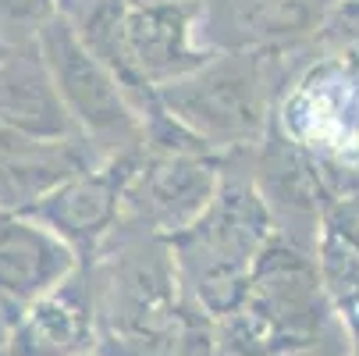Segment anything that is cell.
Instances as JSON below:
<instances>
[{
    "instance_id": "6da1fadb",
    "label": "cell",
    "mask_w": 359,
    "mask_h": 356,
    "mask_svg": "<svg viewBox=\"0 0 359 356\" xmlns=\"http://www.w3.org/2000/svg\"><path fill=\"white\" fill-rule=\"evenodd\" d=\"M86 268L100 356H217L214 321L185 296L168 239L118 225Z\"/></svg>"
},
{
    "instance_id": "7a4b0ae2",
    "label": "cell",
    "mask_w": 359,
    "mask_h": 356,
    "mask_svg": "<svg viewBox=\"0 0 359 356\" xmlns=\"http://www.w3.org/2000/svg\"><path fill=\"white\" fill-rule=\"evenodd\" d=\"M217 356L348 352V338L327 303L317 253L281 232L267 242L238 307L214 324Z\"/></svg>"
},
{
    "instance_id": "3957f363",
    "label": "cell",
    "mask_w": 359,
    "mask_h": 356,
    "mask_svg": "<svg viewBox=\"0 0 359 356\" xmlns=\"http://www.w3.org/2000/svg\"><path fill=\"white\" fill-rule=\"evenodd\" d=\"M274 232V214L252 178V150H231L214 203L196 225L168 239L185 296L214 324L238 307Z\"/></svg>"
},
{
    "instance_id": "277c9868",
    "label": "cell",
    "mask_w": 359,
    "mask_h": 356,
    "mask_svg": "<svg viewBox=\"0 0 359 356\" xmlns=\"http://www.w3.org/2000/svg\"><path fill=\"white\" fill-rule=\"evenodd\" d=\"M310 54L313 43L288 50H228L161 86L157 100L214 154L252 150L274 125L285 86Z\"/></svg>"
},
{
    "instance_id": "5b68a950",
    "label": "cell",
    "mask_w": 359,
    "mask_h": 356,
    "mask_svg": "<svg viewBox=\"0 0 359 356\" xmlns=\"http://www.w3.org/2000/svg\"><path fill=\"white\" fill-rule=\"evenodd\" d=\"M274 125L320 168L334 199L359 196V61L313 46L285 86Z\"/></svg>"
},
{
    "instance_id": "8992f818",
    "label": "cell",
    "mask_w": 359,
    "mask_h": 356,
    "mask_svg": "<svg viewBox=\"0 0 359 356\" xmlns=\"http://www.w3.org/2000/svg\"><path fill=\"white\" fill-rule=\"evenodd\" d=\"M36 46L75 128L100 157L142 146V118L132 107L128 93L61 11L36 32Z\"/></svg>"
},
{
    "instance_id": "52a82bcc",
    "label": "cell",
    "mask_w": 359,
    "mask_h": 356,
    "mask_svg": "<svg viewBox=\"0 0 359 356\" xmlns=\"http://www.w3.org/2000/svg\"><path fill=\"white\" fill-rule=\"evenodd\" d=\"M142 157H146V146L111 154L61 178L57 185H50L32 203H25L22 211L43 221L50 232H57L82 257V264H89L118 232L125 218V192Z\"/></svg>"
},
{
    "instance_id": "ba28073f",
    "label": "cell",
    "mask_w": 359,
    "mask_h": 356,
    "mask_svg": "<svg viewBox=\"0 0 359 356\" xmlns=\"http://www.w3.org/2000/svg\"><path fill=\"white\" fill-rule=\"evenodd\" d=\"M224 175V154H149L128 182L121 225L175 239L203 218Z\"/></svg>"
},
{
    "instance_id": "9c48e42d",
    "label": "cell",
    "mask_w": 359,
    "mask_h": 356,
    "mask_svg": "<svg viewBox=\"0 0 359 356\" xmlns=\"http://www.w3.org/2000/svg\"><path fill=\"white\" fill-rule=\"evenodd\" d=\"M82 268V257L22 207L0 211V314L8 328L39 296Z\"/></svg>"
},
{
    "instance_id": "30bf717a",
    "label": "cell",
    "mask_w": 359,
    "mask_h": 356,
    "mask_svg": "<svg viewBox=\"0 0 359 356\" xmlns=\"http://www.w3.org/2000/svg\"><path fill=\"white\" fill-rule=\"evenodd\" d=\"M334 0H203L199 36L214 54L288 50L317 36Z\"/></svg>"
},
{
    "instance_id": "8fae6325",
    "label": "cell",
    "mask_w": 359,
    "mask_h": 356,
    "mask_svg": "<svg viewBox=\"0 0 359 356\" xmlns=\"http://www.w3.org/2000/svg\"><path fill=\"white\" fill-rule=\"evenodd\" d=\"M252 178L274 214L278 232L302 246H317V228L334 203V192L327 189L320 168L295 143H288L278 125L267 128L260 146H252Z\"/></svg>"
},
{
    "instance_id": "7c38bea8",
    "label": "cell",
    "mask_w": 359,
    "mask_h": 356,
    "mask_svg": "<svg viewBox=\"0 0 359 356\" xmlns=\"http://www.w3.org/2000/svg\"><path fill=\"white\" fill-rule=\"evenodd\" d=\"M0 121L39 143L82 139L36 39L8 43L0 50Z\"/></svg>"
},
{
    "instance_id": "4fadbf2b",
    "label": "cell",
    "mask_w": 359,
    "mask_h": 356,
    "mask_svg": "<svg viewBox=\"0 0 359 356\" xmlns=\"http://www.w3.org/2000/svg\"><path fill=\"white\" fill-rule=\"evenodd\" d=\"M8 356H79L96 349V299L82 264L68 282L39 296L8 328Z\"/></svg>"
},
{
    "instance_id": "5bb4252c",
    "label": "cell",
    "mask_w": 359,
    "mask_h": 356,
    "mask_svg": "<svg viewBox=\"0 0 359 356\" xmlns=\"http://www.w3.org/2000/svg\"><path fill=\"white\" fill-rule=\"evenodd\" d=\"M313 253L327 303L348 338V352L359 356V196L334 199L327 207Z\"/></svg>"
},
{
    "instance_id": "9a60e30c",
    "label": "cell",
    "mask_w": 359,
    "mask_h": 356,
    "mask_svg": "<svg viewBox=\"0 0 359 356\" xmlns=\"http://www.w3.org/2000/svg\"><path fill=\"white\" fill-rule=\"evenodd\" d=\"M317 54L359 61V0H334L324 25L313 36Z\"/></svg>"
},
{
    "instance_id": "2e32d148",
    "label": "cell",
    "mask_w": 359,
    "mask_h": 356,
    "mask_svg": "<svg viewBox=\"0 0 359 356\" xmlns=\"http://www.w3.org/2000/svg\"><path fill=\"white\" fill-rule=\"evenodd\" d=\"M61 11V0H0V39L25 43Z\"/></svg>"
},
{
    "instance_id": "e0dca14e",
    "label": "cell",
    "mask_w": 359,
    "mask_h": 356,
    "mask_svg": "<svg viewBox=\"0 0 359 356\" xmlns=\"http://www.w3.org/2000/svg\"><path fill=\"white\" fill-rule=\"evenodd\" d=\"M0 342H8V321H4V314H0Z\"/></svg>"
},
{
    "instance_id": "ac0fdd59",
    "label": "cell",
    "mask_w": 359,
    "mask_h": 356,
    "mask_svg": "<svg viewBox=\"0 0 359 356\" xmlns=\"http://www.w3.org/2000/svg\"><path fill=\"white\" fill-rule=\"evenodd\" d=\"M79 356H100V352H96V349H89V352H79Z\"/></svg>"
},
{
    "instance_id": "d6986e66",
    "label": "cell",
    "mask_w": 359,
    "mask_h": 356,
    "mask_svg": "<svg viewBox=\"0 0 359 356\" xmlns=\"http://www.w3.org/2000/svg\"><path fill=\"white\" fill-rule=\"evenodd\" d=\"M4 46H8V43H4V39H0V50H4Z\"/></svg>"
}]
</instances>
